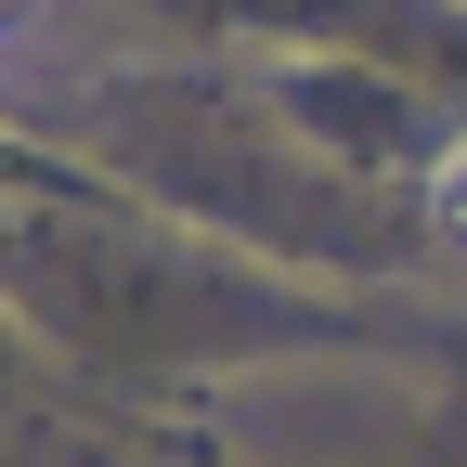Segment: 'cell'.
Listing matches in <instances>:
<instances>
[{
    "instance_id": "obj_1",
    "label": "cell",
    "mask_w": 467,
    "mask_h": 467,
    "mask_svg": "<svg viewBox=\"0 0 467 467\" xmlns=\"http://www.w3.org/2000/svg\"><path fill=\"white\" fill-rule=\"evenodd\" d=\"M429 234L467 260V143H441V156H429Z\"/></svg>"
},
{
    "instance_id": "obj_2",
    "label": "cell",
    "mask_w": 467,
    "mask_h": 467,
    "mask_svg": "<svg viewBox=\"0 0 467 467\" xmlns=\"http://www.w3.org/2000/svg\"><path fill=\"white\" fill-rule=\"evenodd\" d=\"M0 14H14V0H0Z\"/></svg>"
}]
</instances>
